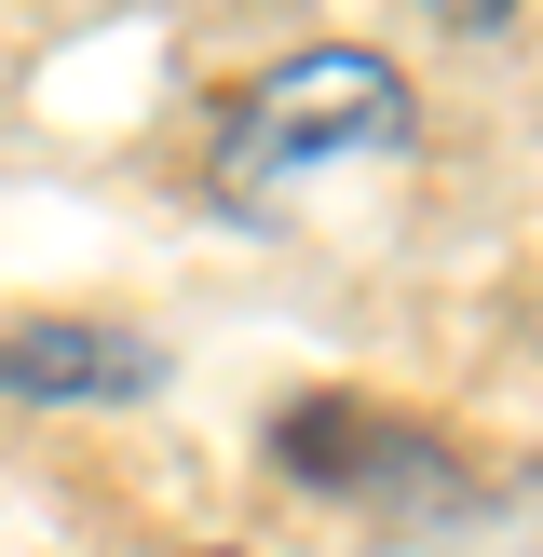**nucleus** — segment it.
<instances>
[{
  "mask_svg": "<svg viewBox=\"0 0 543 557\" xmlns=\"http://www.w3.org/2000/svg\"><path fill=\"white\" fill-rule=\"evenodd\" d=\"M394 136H407V82L380 69V54H353V41H313V54H286V69H272L258 96L231 109L217 190H231V205H258L272 177H299V163H340V150H394Z\"/></svg>",
  "mask_w": 543,
  "mask_h": 557,
  "instance_id": "1",
  "label": "nucleus"
},
{
  "mask_svg": "<svg viewBox=\"0 0 543 557\" xmlns=\"http://www.w3.org/2000/svg\"><path fill=\"white\" fill-rule=\"evenodd\" d=\"M0 395H41V408H68V395H96V408L163 395V341H136V326H81V313L0 326Z\"/></svg>",
  "mask_w": 543,
  "mask_h": 557,
  "instance_id": "2",
  "label": "nucleus"
},
{
  "mask_svg": "<svg viewBox=\"0 0 543 557\" xmlns=\"http://www.w3.org/2000/svg\"><path fill=\"white\" fill-rule=\"evenodd\" d=\"M434 14H462V27H476V14H503V0H434Z\"/></svg>",
  "mask_w": 543,
  "mask_h": 557,
  "instance_id": "3",
  "label": "nucleus"
}]
</instances>
